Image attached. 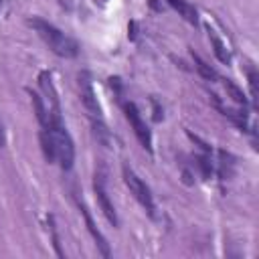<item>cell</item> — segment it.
<instances>
[{
  "instance_id": "cell-7",
  "label": "cell",
  "mask_w": 259,
  "mask_h": 259,
  "mask_svg": "<svg viewBox=\"0 0 259 259\" xmlns=\"http://www.w3.org/2000/svg\"><path fill=\"white\" fill-rule=\"evenodd\" d=\"M77 206H79V210H81V214H83V219H85V225H87V231L91 233V237L95 239V245L99 247V251H101V255L103 257H109L111 253H109V245H107V241H105V237L101 235V231L95 227V223H93V219H91V214H89V210H87V206L83 204V200H77Z\"/></svg>"
},
{
  "instance_id": "cell-11",
  "label": "cell",
  "mask_w": 259,
  "mask_h": 259,
  "mask_svg": "<svg viewBox=\"0 0 259 259\" xmlns=\"http://www.w3.org/2000/svg\"><path fill=\"white\" fill-rule=\"evenodd\" d=\"M208 28V38H210V42H212V51H214V55H217V59L221 61V63H225V65H229L231 63V53H229V49H227V45L217 36V32L210 28V26H206Z\"/></svg>"
},
{
  "instance_id": "cell-10",
  "label": "cell",
  "mask_w": 259,
  "mask_h": 259,
  "mask_svg": "<svg viewBox=\"0 0 259 259\" xmlns=\"http://www.w3.org/2000/svg\"><path fill=\"white\" fill-rule=\"evenodd\" d=\"M28 95H30V101H32V107H34V115H36L38 123H40L42 127H49V109L45 107V101H42V97H40L36 91H32V89H28Z\"/></svg>"
},
{
  "instance_id": "cell-1",
  "label": "cell",
  "mask_w": 259,
  "mask_h": 259,
  "mask_svg": "<svg viewBox=\"0 0 259 259\" xmlns=\"http://www.w3.org/2000/svg\"><path fill=\"white\" fill-rule=\"evenodd\" d=\"M28 24L36 30V34L49 45V49H51L55 55H59V57H63V59H73V57H77L79 45H77L73 38H69L67 34H63L57 26H53L51 22H47V20H42V18H38V16L28 18Z\"/></svg>"
},
{
  "instance_id": "cell-4",
  "label": "cell",
  "mask_w": 259,
  "mask_h": 259,
  "mask_svg": "<svg viewBox=\"0 0 259 259\" xmlns=\"http://www.w3.org/2000/svg\"><path fill=\"white\" fill-rule=\"evenodd\" d=\"M123 113H125V119L130 121V125H132V130H134L136 138L140 140V144H142L148 152H152V134H150L146 121L142 119V115H140L136 103L125 101V103H123Z\"/></svg>"
},
{
  "instance_id": "cell-17",
  "label": "cell",
  "mask_w": 259,
  "mask_h": 259,
  "mask_svg": "<svg viewBox=\"0 0 259 259\" xmlns=\"http://www.w3.org/2000/svg\"><path fill=\"white\" fill-rule=\"evenodd\" d=\"M152 105H154V121H160V119L164 117V113H162V107H160V103H158L156 99H152Z\"/></svg>"
},
{
  "instance_id": "cell-8",
  "label": "cell",
  "mask_w": 259,
  "mask_h": 259,
  "mask_svg": "<svg viewBox=\"0 0 259 259\" xmlns=\"http://www.w3.org/2000/svg\"><path fill=\"white\" fill-rule=\"evenodd\" d=\"M38 142H40V150H42V156L45 160L51 164L57 160V152H55V140H53V134L49 127H42V132L38 134Z\"/></svg>"
},
{
  "instance_id": "cell-3",
  "label": "cell",
  "mask_w": 259,
  "mask_h": 259,
  "mask_svg": "<svg viewBox=\"0 0 259 259\" xmlns=\"http://www.w3.org/2000/svg\"><path fill=\"white\" fill-rule=\"evenodd\" d=\"M121 172H123V180H125L130 192H132V194L136 196V200L146 208V212H148L150 217H154L156 206H154V198H152V194H150V188L144 184V180H142V178H140L127 164H123Z\"/></svg>"
},
{
  "instance_id": "cell-18",
  "label": "cell",
  "mask_w": 259,
  "mask_h": 259,
  "mask_svg": "<svg viewBox=\"0 0 259 259\" xmlns=\"http://www.w3.org/2000/svg\"><path fill=\"white\" fill-rule=\"evenodd\" d=\"M101 2H105V0H101Z\"/></svg>"
},
{
  "instance_id": "cell-12",
  "label": "cell",
  "mask_w": 259,
  "mask_h": 259,
  "mask_svg": "<svg viewBox=\"0 0 259 259\" xmlns=\"http://www.w3.org/2000/svg\"><path fill=\"white\" fill-rule=\"evenodd\" d=\"M192 61H194V67H196V71L200 73V77H204L206 81H217V79H219V73H217L208 63H204L194 51H192Z\"/></svg>"
},
{
  "instance_id": "cell-9",
  "label": "cell",
  "mask_w": 259,
  "mask_h": 259,
  "mask_svg": "<svg viewBox=\"0 0 259 259\" xmlns=\"http://www.w3.org/2000/svg\"><path fill=\"white\" fill-rule=\"evenodd\" d=\"M166 2H168V6H172L186 22H190V24H196V22H198L196 8H194L192 4H188L186 0H166Z\"/></svg>"
},
{
  "instance_id": "cell-15",
  "label": "cell",
  "mask_w": 259,
  "mask_h": 259,
  "mask_svg": "<svg viewBox=\"0 0 259 259\" xmlns=\"http://www.w3.org/2000/svg\"><path fill=\"white\" fill-rule=\"evenodd\" d=\"M49 229H51V237H53V247H55L57 255L63 257V251H61V245H59V237H57V229H55V221H53V217H49Z\"/></svg>"
},
{
  "instance_id": "cell-14",
  "label": "cell",
  "mask_w": 259,
  "mask_h": 259,
  "mask_svg": "<svg viewBox=\"0 0 259 259\" xmlns=\"http://www.w3.org/2000/svg\"><path fill=\"white\" fill-rule=\"evenodd\" d=\"M247 77H249V89H251V99H253V101H257V95H259V89H257V81H259V75H257V73H255L253 69H249Z\"/></svg>"
},
{
  "instance_id": "cell-6",
  "label": "cell",
  "mask_w": 259,
  "mask_h": 259,
  "mask_svg": "<svg viewBox=\"0 0 259 259\" xmlns=\"http://www.w3.org/2000/svg\"><path fill=\"white\" fill-rule=\"evenodd\" d=\"M93 190H95L97 204H99V208L103 210L105 219H107L113 227H117V214H115V208H113V204H111V200H109V196H107V192H105V184H103V178H101L99 174H95Z\"/></svg>"
},
{
  "instance_id": "cell-2",
  "label": "cell",
  "mask_w": 259,
  "mask_h": 259,
  "mask_svg": "<svg viewBox=\"0 0 259 259\" xmlns=\"http://www.w3.org/2000/svg\"><path fill=\"white\" fill-rule=\"evenodd\" d=\"M53 140H55V152H57V162L61 164L63 170H71L73 162H75V146L73 140L69 136V132L65 130L63 121H55L49 125Z\"/></svg>"
},
{
  "instance_id": "cell-5",
  "label": "cell",
  "mask_w": 259,
  "mask_h": 259,
  "mask_svg": "<svg viewBox=\"0 0 259 259\" xmlns=\"http://www.w3.org/2000/svg\"><path fill=\"white\" fill-rule=\"evenodd\" d=\"M79 93H81V101L85 105V109L93 115V117H101V107L97 103V97L93 93V85H91V77L87 71L79 73Z\"/></svg>"
},
{
  "instance_id": "cell-13",
  "label": "cell",
  "mask_w": 259,
  "mask_h": 259,
  "mask_svg": "<svg viewBox=\"0 0 259 259\" xmlns=\"http://www.w3.org/2000/svg\"><path fill=\"white\" fill-rule=\"evenodd\" d=\"M223 85H225V89H227V95H229L235 103H239V105H243V107L247 105V97H245V93H243V89H241L239 85H235L231 79H225Z\"/></svg>"
},
{
  "instance_id": "cell-16",
  "label": "cell",
  "mask_w": 259,
  "mask_h": 259,
  "mask_svg": "<svg viewBox=\"0 0 259 259\" xmlns=\"http://www.w3.org/2000/svg\"><path fill=\"white\" fill-rule=\"evenodd\" d=\"M196 160H198V166H200V170H202V176H204V178H210V172H212L210 160H208L206 156H198Z\"/></svg>"
}]
</instances>
